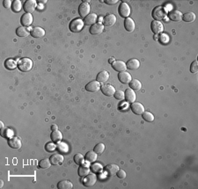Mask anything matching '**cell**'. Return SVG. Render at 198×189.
Wrapping results in <instances>:
<instances>
[{"mask_svg":"<svg viewBox=\"0 0 198 189\" xmlns=\"http://www.w3.org/2000/svg\"><path fill=\"white\" fill-rule=\"evenodd\" d=\"M151 16L154 19V21H163L167 17V11L165 10V8L163 6H157L152 11Z\"/></svg>","mask_w":198,"mask_h":189,"instance_id":"6da1fadb","label":"cell"},{"mask_svg":"<svg viewBox=\"0 0 198 189\" xmlns=\"http://www.w3.org/2000/svg\"><path fill=\"white\" fill-rule=\"evenodd\" d=\"M18 68L20 69V71L23 72L29 71L33 68V61L30 58H22L18 62Z\"/></svg>","mask_w":198,"mask_h":189,"instance_id":"7a4b0ae2","label":"cell"},{"mask_svg":"<svg viewBox=\"0 0 198 189\" xmlns=\"http://www.w3.org/2000/svg\"><path fill=\"white\" fill-rule=\"evenodd\" d=\"M84 26V21L80 19H75L71 21V22L69 25V28L70 30L73 32V33H78L82 30Z\"/></svg>","mask_w":198,"mask_h":189,"instance_id":"3957f363","label":"cell"},{"mask_svg":"<svg viewBox=\"0 0 198 189\" xmlns=\"http://www.w3.org/2000/svg\"><path fill=\"white\" fill-rule=\"evenodd\" d=\"M118 12L122 18H129V16L131 15V8H130V5H128L126 2H122L121 3L120 5H119V8H118Z\"/></svg>","mask_w":198,"mask_h":189,"instance_id":"277c9868","label":"cell"},{"mask_svg":"<svg viewBox=\"0 0 198 189\" xmlns=\"http://www.w3.org/2000/svg\"><path fill=\"white\" fill-rule=\"evenodd\" d=\"M37 2L35 0H27L25 2L23 5V9L26 12V13H32L36 9Z\"/></svg>","mask_w":198,"mask_h":189,"instance_id":"5b68a950","label":"cell"},{"mask_svg":"<svg viewBox=\"0 0 198 189\" xmlns=\"http://www.w3.org/2000/svg\"><path fill=\"white\" fill-rule=\"evenodd\" d=\"M90 5L87 2H83L78 6V13L82 18H85L90 14Z\"/></svg>","mask_w":198,"mask_h":189,"instance_id":"8992f818","label":"cell"},{"mask_svg":"<svg viewBox=\"0 0 198 189\" xmlns=\"http://www.w3.org/2000/svg\"><path fill=\"white\" fill-rule=\"evenodd\" d=\"M151 29L154 35H159V34L163 32L164 26H163V24L160 21H153L151 23Z\"/></svg>","mask_w":198,"mask_h":189,"instance_id":"52a82bcc","label":"cell"},{"mask_svg":"<svg viewBox=\"0 0 198 189\" xmlns=\"http://www.w3.org/2000/svg\"><path fill=\"white\" fill-rule=\"evenodd\" d=\"M8 144L11 148L12 149H20L22 145V141L18 136H12L8 139Z\"/></svg>","mask_w":198,"mask_h":189,"instance_id":"ba28073f","label":"cell"},{"mask_svg":"<svg viewBox=\"0 0 198 189\" xmlns=\"http://www.w3.org/2000/svg\"><path fill=\"white\" fill-rule=\"evenodd\" d=\"M96 180H97V177L95 174H88L83 179V184L85 187H93L96 183Z\"/></svg>","mask_w":198,"mask_h":189,"instance_id":"9c48e42d","label":"cell"},{"mask_svg":"<svg viewBox=\"0 0 198 189\" xmlns=\"http://www.w3.org/2000/svg\"><path fill=\"white\" fill-rule=\"evenodd\" d=\"M131 110L136 115H142L145 112V108L144 106L139 102H133L131 104Z\"/></svg>","mask_w":198,"mask_h":189,"instance_id":"30bf717a","label":"cell"},{"mask_svg":"<svg viewBox=\"0 0 198 189\" xmlns=\"http://www.w3.org/2000/svg\"><path fill=\"white\" fill-rule=\"evenodd\" d=\"M100 83L97 81H91L85 85V90L90 92H96L100 89Z\"/></svg>","mask_w":198,"mask_h":189,"instance_id":"8fae6325","label":"cell"},{"mask_svg":"<svg viewBox=\"0 0 198 189\" xmlns=\"http://www.w3.org/2000/svg\"><path fill=\"white\" fill-rule=\"evenodd\" d=\"M100 90H101V92L104 95L108 96V97L113 96L115 92V88L113 85H104L100 87Z\"/></svg>","mask_w":198,"mask_h":189,"instance_id":"7c38bea8","label":"cell"},{"mask_svg":"<svg viewBox=\"0 0 198 189\" xmlns=\"http://www.w3.org/2000/svg\"><path fill=\"white\" fill-rule=\"evenodd\" d=\"M21 25L24 26L25 27L30 26L33 23V16L31 13H25L21 16Z\"/></svg>","mask_w":198,"mask_h":189,"instance_id":"4fadbf2b","label":"cell"},{"mask_svg":"<svg viewBox=\"0 0 198 189\" xmlns=\"http://www.w3.org/2000/svg\"><path fill=\"white\" fill-rule=\"evenodd\" d=\"M30 35L34 38H42L45 35V30L40 26H35L30 31Z\"/></svg>","mask_w":198,"mask_h":189,"instance_id":"5bb4252c","label":"cell"},{"mask_svg":"<svg viewBox=\"0 0 198 189\" xmlns=\"http://www.w3.org/2000/svg\"><path fill=\"white\" fill-rule=\"evenodd\" d=\"M116 22V17L115 14H108L103 18V25L106 26H111Z\"/></svg>","mask_w":198,"mask_h":189,"instance_id":"9a60e30c","label":"cell"},{"mask_svg":"<svg viewBox=\"0 0 198 189\" xmlns=\"http://www.w3.org/2000/svg\"><path fill=\"white\" fill-rule=\"evenodd\" d=\"M168 18H169L172 21L178 22V21H181L182 20V13L180 11L177 10L171 11V12L168 13Z\"/></svg>","mask_w":198,"mask_h":189,"instance_id":"2e32d148","label":"cell"},{"mask_svg":"<svg viewBox=\"0 0 198 189\" xmlns=\"http://www.w3.org/2000/svg\"><path fill=\"white\" fill-rule=\"evenodd\" d=\"M49 160L53 165H61L63 162V157L61 154H54L49 158Z\"/></svg>","mask_w":198,"mask_h":189,"instance_id":"e0dca14e","label":"cell"},{"mask_svg":"<svg viewBox=\"0 0 198 189\" xmlns=\"http://www.w3.org/2000/svg\"><path fill=\"white\" fill-rule=\"evenodd\" d=\"M112 67L115 71L118 72L126 71V70H127L126 63L122 61H115L112 63Z\"/></svg>","mask_w":198,"mask_h":189,"instance_id":"ac0fdd59","label":"cell"},{"mask_svg":"<svg viewBox=\"0 0 198 189\" xmlns=\"http://www.w3.org/2000/svg\"><path fill=\"white\" fill-rule=\"evenodd\" d=\"M118 78L122 84H129L132 80L131 75L128 71H122L118 74Z\"/></svg>","mask_w":198,"mask_h":189,"instance_id":"d6986e66","label":"cell"},{"mask_svg":"<svg viewBox=\"0 0 198 189\" xmlns=\"http://www.w3.org/2000/svg\"><path fill=\"white\" fill-rule=\"evenodd\" d=\"M104 30V25L100 23H95L90 27V33L92 35H99Z\"/></svg>","mask_w":198,"mask_h":189,"instance_id":"ffe728a7","label":"cell"},{"mask_svg":"<svg viewBox=\"0 0 198 189\" xmlns=\"http://www.w3.org/2000/svg\"><path fill=\"white\" fill-rule=\"evenodd\" d=\"M126 66H127V69H129V70L135 71V70H137L140 66V62L136 58H132L128 61V62L126 63Z\"/></svg>","mask_w":198,"mask_h":189,"instance_id":"44dd1931","label":"cell"},{"mask_svg":"<svg viewBox=\"0 0 198 189\" xmlns=\"http://www.w3.org/2000/svg\"><path fill=\"white\" fill-rule=\"evenodd\" d=\"M98 20V16L95 13H90L89 15H87L85 18V21H84V23L87 26H93L95 24V22Z\"/></svg>","mask_w":198,"mask_h":189,"instance_id":"7402d4cb","label":"cell"},{"mask_svg":"<svg viewBox=\"0 0 198 189\" xmlns=\"http://www.w3.org/2000/svg\"><path fill=\"white\" fill-rule=\"evenodd\" d=\"M124 93H125V99H126V100H127V102H131V103L135 102L136 93L132 89H131V88H128Z\"/></svg>","mask_w":198,"mask_h":189,"instance_id":"603a6c76","label":"cell"},{"mask_svg":"<svg viewBox=\"0 0 198 189\" xmlns=\"http://www.w3.org/2000/svg\"><path fill=\"white\" fill-rule=\"evenodd\" d=\"M124 27L128 32H133L135 30V22L131 18H127L124 21Z\"/></svg>","mask_w":198,"mask_h":189,"instance_id":"cb8c5ba5","label":"cell"},{"mask_svg":"<svg viewBox=\"0 0 198 189\" xmlns=\"http://www.w3.org/2000/svg\"><path fill=\"white\" fill-rule=\"evenodd\" d=\"M109 79V73L106 71L99 72V74L97 75V81L99 83H105Z\"/></svg>","mask_w":198,"mask_h":189,"instance_id":"d4e9b609","label":"cell"},{"mask_svg":"<svg viewBox=\"0 0 198 189\" xmlns=\"http://www.w3.org/2000/svg\"><path fill=\"white\" fill-rule=\"evenodd\" d=\"M50 137H51V140H52L54 143H60L61 140L63 139V135L62 133L59 131V130H54L52 131V133L50 135Z\"/></svg>","mask_w":198,"mask_h":189,"instance_id":"484cf974","label":"cell"},{"mask_svg":"<svg viewBox=\"0 0 198 189\" xmlns=\"http://www.w3.org/2000/svg\"><path fill=\"white\" fill-rule=\"evenodd\" d=\"M118 171H119V166L116 165L115 164H108V165L106 167V172L109 174V175H111V176L115 175Z\"/></svg>","mask_w":198,"mask_h":189,"instance_id":"4316f807","label":"cell"},{"mask_svg":"<svg viewBox=\"0 0 198 189\" xmlns=\"http://www.w3.org/2000/svg\"><path fill=\"white\" fill-rule=\"evenodd\" d=\"M30 32L25 26H20L16 29V35L19 37H26L29 35Z\"/></svg>","mask_w":198,"mask_h":189,"instance_id":"83f0119b","label":"cell"},{"mask_svg":"<svg viewBox=\"0 0 198 189\" xmlns=\"http://www.w3.org/2000/svg\"><path fill=\"white\" fill-rule=\"evenodd\" d=\"M58 187L59 189H71L73 187V184L70 180H62L58 182Z\"/></svg>","mask_w":198,"mask_h":189,"instance_id":"f1b7e54d","label":"cell"},{"mask_svg":"<svg viewBox=\"0 0 198 189\" xmlns=\"http://www.w3.org/2000/svg\"><path fill=\"white\" fill-rule=\"evenodd\" d=\"M97 159V153H95L94 151H88L85 154V160L87 161L88 163H94Z\"/></svg>","mask_w":198,"mask_h":189,"instance_id":"f546056e","label":"cell"},{"mask_svg":"<svg viewBox=\"0 0 198 189\" xmlns=\"http://www.w3.org/2000/svg\"><path fill=\"white\" fill-rule=\"evenodd\" d=\"M129 85H130V88L132 89L133 91H138V90H140L141 87H142L141 82L139 81V80H137V79H133V80H131V81L129 83Z\"/></svg>","mask_w":198,"mask_h":189,"instance_id":"4dcf8cb0","label":"cell"},{"mask_svg":"<svg viewBox=\"0 0 198 189\" xmlns=\"http://www.w3.org/2000/svg\"><path fill=\"white\" fill-rule=\"evenodd\" d=\"M90 173V168L86 165H80L78 168V175L80 177H85Z\"/></svg>","mask_w":198,"mask_h":189,"instance_id":"1f68e13d","label":"cell"},{"mask_svg":"<svg viewBox=\"0 0 198 189\" xmlns=\"http://www.w3.org/2000/svg\"><path fill=\"white\" fill-rule=\"evenodd\" d=\"M5 66L8 70H14L16 67L18 66V63L13 59H7L5 62Z\"/></svg>","mask_w":198,"mask_h":189,"instance_id":"d6a6232c","label":"cell"},{"mask_svg":"<svg viewBox=\"0 0 198 189\" xmlns=\"http://www.w3.org/2000/svg\"><path fill=\"white\" fill-rule=\"evenodd\" d=\"M90 170L95 174L100 173L102 172V170H103V166L99 163L93 164L91 165V167H90Z\"/></svg>","mask_w":198,"mask_h":189,"instance_id":"836d02e7","label":"cell"},{"mask_svg":"<svg viewBox=\"0 0 198 189\" xmlns=\"http://www.w3.org/2000/svg\"><path fill=\"white\" fill-rule=\"evenodd\" d=\"M182 20L185 22H193L196 20V14L192 12H187L184 15H182Z\"/></svg>","mask_w":198,"mask_h":189,"instance_id":"e575fe53","label":"cell"},{"mask_svg":"<svg viewBox=\"0 0 198 189\" xmlns=\"http://www.w3.org/2000/svg\"><path fill=\"white\" fill-rule=\"evenodd\" d=\"M51 165V162L49 159H43L39 162V167L42 169H47Z\"/></svg>","mask_w":198,"mask_h":189,"instance_id":"d590c367","label":"cell"},{"mask_svg":"<svg viewBox=\"0 0 198 189\" xmlns=\"http://www.w3.org/2000/svg\"><path fill=\"white\" fill-rule=\"evenodd\" d=\"M73 159H74V162L77 164H78V165L83 164L84 162H85V157L81 153L76 154Z\"/></svg>","mask_w":198,"mask_h":189,"instance_id":"8d00e7d4","label":"cell"},{"mask_svg":"<svg viewBox=\"0 0 198 189\" xmlns=\"http://www.w3.org/2000/svg\"><path fill=\"white\" fill-rule=\"evenodd\" d=\"M21 8H22V4H21V2L20 0H15L12 3V9L13 12H21Z\"/></svg>","mask_w":198,"mask_h":189,"instance_id":"74e56055","label":"cell"},{"mask_svg":"<svg viewBox=\"0 0 198 189\" xmlns=\"http://www.w3.org/2000/svg\"><path fill=\"white\" fill-rule=\"evenodd\" d=\"M143 119L146 121V122H153L154 121V116H153V114L150 112H144L143 113Z\"/></svg>","mask_w":198,"mask_h":189,"instance_id":"f35d334b","label":"cell"},{"mask_svg":"<svg viewBox=\"0 0 198 189\" xmlns=\"http://www.w3.org/2000/svg\"><path fill=\"white\" fill-rule=\"evenodd\" d=\"M105 150L104 143H98L95 145L94 149V151L97 154H101Z\"/></svg>","mask_w":198,"mask_h":189,"instance_id":"ab89813d","label":"cell"},{"mask_svg":"<svg viewBox=\"0 0 198 189\" xmlns=\"http://www.w3.org/2000/svg\"><path fill=\"white\" fill-rule=\"evenodd\" d=\"M57 149L61 152V153H66L68 151V146L66 145V143H58L57 145Z\"/></svg>","mask_w":198,"mask_h":189,"instance_id":"60d3db41","label":"cell"},{"mask_svg":"<svg viewBox=\"0 0 198 189\" xmlns=\"http://www.w3.org/2000/svg\"><path fill=\"white\" fill-rule=\"evenodd\" d=\"M114 96L118 100H123L124 98H125V93L122 92V90H117V91H115Z\"/></svg>","mask_w":198,"mask_h":189,"instance_id":"b9f144b4","label":"cell"},{"mask_svg":"<svg viewBox=\"0 0 198 189\" xmlns=\"http://www.w3.org/2000/svg\"><path fill=\"white\" fill-rule=\"evenodd\" d=\"M57 149V145L54 143H48L46 145H45V150L48 152H51V151H54L55 150Z\"/></svg>","mask_w":198,"mask_h":189,"instance_id":"7bdbcfd3","label":"cell"},{"mask_svg":"<svg viewBox=\"0 0 198 189\" xmlns=\"http://www.w3.org/2000/svg\"><path fill=\"white\" fill-rule=\"evenodd\" d=\"M190 71L192 73H197L198 72V62L196 60L194 61L190 65Z\"/></svg>","mask_w":198,"mask_h":189,"instance_id":"ee69618b","label":"cell"},{"mask_svg":"<svg viewBox=\"0 0 198 189\" xmlns=\"http://www.w3.org/2000/svg\"><path fill=\"white\" fill-rule=\"evenodd\" d=\"M116 175H117V177L121 179H123L126 178V173L125 171H123V170H120V169H119V171L116 173Z\"/></svg>","mask_w":198,"mask_h":189,"instance_id":"f6af8a7d","label":"cell"},{"mask_svg":"<svg viewBox=\"0 0 198 189\" xmlns=\"http://www.w3.org/2000/svg\"><path fill=\"white\" fill-rule=\"evenodd\" d=\"M3 5H4V7H5V8H10L12 4V2H11L10 0H5V1L3 2Z\"/></svg>","mask_w":198,"mask_h":189,"instance_id":"bcb514c9","label":"cell"},{"mask_svg":"<svg viewBox=\"0 0 198 189\" xmlns=\"http://www.w3.org/2000/svg\"><path fill=\"white\" fill-rule=\"evenodd\" d=\"M105 2H106V4H108V5H115L116 3H118V0H106Z\"/></svg>","mask_w":198,"mask_h":189,"instance_id":"7dc6e473","label":"cell"},{"mask_svg":"<svg viewBox=\"0 0 198 189\" xmlns=\"http://www.w3.org/2000/svg\"><path fill=\"white\" fill-rule=\"evenodd\" d=\"M51 129H52L53 131H54V130H58V127L57 125H52V126H51Z\"/></svg>","mask_w":198,"mask_h":189,"instance_id":"c3c4849f","label":"cell"},{"mask_svg":"<svg viewBox=\"0 0 198 189\" xmlns=\"http://www.w3.org/2000/svg\"><path fill=\"white\" fill-rule=\"evenodd\" d=\"M115 59L114 58V57H111V58H109V61H108V62H109L110 63H113V62H115Z\"/></svg>","mask_w":198,"mask_h":189,"instance_id":"681fc988","label":"cell"},{"mask_svg":"<svg viewBox=\"0 0 198 189\" xmlns=\"http://www.w3.org/2000/svg\"><path fill=\"white\" fill-rule=\"evenodd\" d=\"M3 186H4V181H3V180H1V183H0V187L2 188V187H3Z\"/></svg>","mask_w":198,"mask_h":189,"instance_id":"f907efd6","label":"cell"},{"mask_svg":"<svg viewBox=\"0 0 198 189\" xmlns=\"http://www.w3.org/2000/svg\"><path fill=\"white\" fill-rule=\"evenodd\" d=\"M39 3H42V4H45V3H47V1L45 0V1H38Z\"/></svg>","mask_w":198,"mask_h":189,"instance_id":"816d5d0a","label":"cell"}]
</instances>
